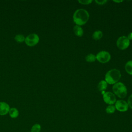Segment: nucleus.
I'll return each instance as SVG.
<instances>
[{"mask_svg": "<svg viewBox=\"0 0 132 132\" xmlns=\"http://www.w3.org/2000/svg\"><path fill=\"white\" fill-rule=\"evenodd\" d=\"M9 105L6 102H0V116H5L8 113L10 110Z\"/></svg>", "mask_w": 132, "mask_h": 132, "instance_id": "9", "label": "nucleus"}, {"mask_svg": "<svg viewBox=\"0 0 132 132\" xmlns=\"http://www.w3.org/2000/svg\"><path fill=\"white\" fill-rule=\"evenodd\" d=\"M73 18L74 22L77 25L81 26L88 22L89 19V14L84 9H78L74 12Z\"/></svg>", "mask_w": 132, "mask_h": 132, "instance_id": "1", "label": "nucleus"}, {"mask_svg": "<svg viewBox=\"0 0 132 132\" xmlns=\"http://www.w3.org/2000/svg\"><path fill=\"white\" fill-rule=\"evenodd\" d=\"M112 90L116 95L122 98L125 97L127 93L126 87L121 82H118L114 84L112 87Z\"/></svg>", "mask_w": 132, "mask_h": 132, "instance_id": "3", "label": "nucleus"}, {"mask_svg": "<svg viewBox=\"0 0 132 132\" xmlns=\"http://www.w3.org/2000/svg\"><path fill=\"white\" fill-rule=\"evenodd\" d=\"M25 37L24 36V35L22 34H18L15 36L14 37V40L19 43H22L24 41H25Z\"/></svg>", "mask_w": 132, "mask_h": 132, "instance_id": "17", "label": "nucleus"}, {"mask_svg": "<svg viewBox=\"0 0 132 132\" xmlns=\"http://www.w3.org/2000/svg\"><path fill=\"white\" fill-rule=\"evenodd\" d=\"M111 59V55L109 52L105 51H102L98 52L96 55V59L101 63H107Z\"/></svg>", "mask_w": 132, "mask_h": 132, "instance_id": "5", "label": "nucleus"}, {"mask_svg": "<svg viewBox=\"0 0 132 132\" xmlns=\"http://www.w3.org/2000/svg\"><path fill=\"white\" fill-rule=\"evenodd\" d=\"M130 44V41L127 37L122 36L120 37L117 41V47L122 50L127 48Z\"/></svg>", "mask_w": 132, "mask_h": 132, "instance_id": "6", "label": "nucleus"}, {"mask_svg": "<svg viewBox=\"0 0 132 132\" xmlns=\"http://www.w3.org/2000/svg\"><path fill=\"white\" fill-rule=\"evenodd\" d=\"M8 113L9 116L12 119L16 118L19 115V110L15 107L10 108Z\"/></svg>", "mask_w": 132, "mask_h": 132, "instance_id": "10", "label": "nucleus"}, {"mask_svg": "<svg viewBox=\"0 0 132 132\" xmlns=\"http://www.w3.org/2000/svg\"><path fill=\"white\" fill-rule=\"evenodd\" d=\"M104 101L107 104L113 105L116 102V97L111 92H106L103 96Z\"/></svg>", "mask_w": 132, "mask_h": 132, "instance_id": "8", "label": "nucleus"}, {"mask_svg": "<svg viewBox=\"0 0 132 132\" xmlns=\"http://www.w3.org/2000/svg\"><path fill=\"white\" fill-rule=\"evenodd\" d=\"M116 110V109L114 105H109L106 107V113H107L108 114H112L115 112Z\"/></svg>", "mask_w": 132, "mask_h": 132, "instance_id": "18", "label": "nucleus"}, {"mask_svg": "<svg viewBox=\"0 0 132 132\" xmlns=\"http://www.w3.org/2000/svg\"><path fill=\"white\" fill-rule=\"evenodd\" d=\"M78 2L83 5H88L92 2V0H80L78 1Z\"/></svg>", "mask_w": 132, "mask_h": 132, "instance_id": "19", "label": "nucleus"}, {"mask_svg": "<svg viewBox=\"0 0 132 132\" xmlns=\"http://www.w3.org/2000/svg\"><path fill=\"white\" fill-rule=\"evenodd\" d=\"M121 76V74L120 71L116 69H113L106 73L105 79L106 82L109 84H115L119 80Z\"/></svg>", "mask_w": 132, "mask_h": 132, "instance_id": "2", "label": "nucleus"}, {"mask_svg": "<svg viewBox=\"0 0 132 132\" xmlns=\"http://www.w3.org/2000/svg\"><path fill=\"white\" fill-rule=\"evenodd\" d=\"M28 132H29V131H28ZM29 132H30V131H29Z\"/></svg>", "mask_w": 132, "mask_h": 132, "instance_id": "24", "label": "nucleus"}, {"mask_svg": "<svg viewBox=\"0 0 132 132\" xmlns=\"http://www.w3.org/2000/svg\"><path fill=\"white\" fill-rule=\"evenodd\" d=\"M114 106L116 109L120 112H125L127 111L129 107L127 102L122 100L116 101Z\"/></svg>", "mask_w": 132, "mask_h": 132, "instance_id": "7", "label": "nucleus"}, {"mask_svg": "<svg viewBox=\"0 0 132 132\" xmlns=\"http://www.w3.org/2000/svg\"><path fill=\"white\" fill-rule=\"evenodd\" d=\"M41 130V125L38 123H36L31 126L30 132H40Z\"/></svg>", "mask_w": 132, "mask_h": 132, "instance_id": "15", "label": "nucleus"}, {"mask_svg": "<svg viewBox=\"0 0 132 132\" xmlns=\"http://www.w3.org/2000/svg\"><path fill=\"white\" fill-rule=\"evenodd\" d=\"M86 60L89 62H94L96 60V56L93 54H88L85 57Z\"/></svg>", "mask_w": 132, "mask_h": 132, "instance_id": "16", "label": "nucleus"}, {"mask_svg": "<svg viewBox=\"0 0 132 132\" xmlns=\"http://www.w3.org/2000/svg\"><path fill=\"white\" fill-rule=\"evenodd\" d=\"M127 38L130 40H132V32L129 33V34L127 36Z\"/></svg>", "mask_w": 132, "mask_h": 132, "instance_id": "22", "label": "nucleus"}, {"mask_svg": "<svg viewBox=\"0 0 132 132\" xmlns=\"http://www.w3.org/2000/svg\"><path fill=\"white\" fill-rule=\"evenodd\" d=\"M127 104L128 106L132 109V94L129 96L127 101Z\"/></svg>", "mask_w": 132, "mask_h": 132, "instance_id": "20", "label": "nucleus"}, {"mask_svg": "<svg viewBox=\"0 0 132 132\" xmlns=\"http://www.w3.org/2000/svg\"><path fill=\"white\" fill-rule=\"evenodd\" d=\"M102 37L103 32L101 30H96L93 32L92 35V38L96 40H100L102 38Z\"/></svg>", "mask_w": 132, "mask_h": 132, "instance_id": "14", "label": "nucleus"}, {"mask_svg": "<svg viewBox=\"0 0 132 132\" xmlns=\"http://www.w3.org/2000/svg\"><path fill=\"white\" fill-rule=\"evenodd\" d=\"M107 87V83L105 80H101L99 82L97 85V88L100 91H104L106 89Z\"/></svg>", "mask_w": 132, "mask_h": 132, "instance_id": "12", "label": "nucleus"}, {"mask_svg": "<svg viewBox=\"0 0 132 132\" xmlns=\"http://www.w3.org/2000/svg\"><path fill=\"white\" fill-rule=\"evenodd\" d=\"M95 2L98 5H104L105 4L107 1L106 0H102V1H95Z\"/></svg>", "mask_w": 132, "mask_h": 132, "instance_id": "21", "label": "nucleus"}, {"mask_svg": "<svg viewBox=\"0 0 132 132\" xmlns=\"http://www.w3.org/2000/svg\"><path fill=\"white\" fill-rule=\"evenodd\" d=\"M39 41V36L35 33L30 34L25 37V42L27 46H34L38 43Z\"/></svg>", "mask_w": 132, "mask_h": 132, "instance_id": "4", "label": "nucleus"}, {"mask_svg": "<svg viewBox=\"0 0 132 132\" xmlns=\"http://www.w3.org/2000/svg\"><path fill=\"white\" fill-rule=\"evenodd\" d=\"M73 31L75 35L78 37H81L84 34V30L79 25H75L73 27Z\"/></svg>", "mask_w": 132, "mask_h": 132, "instance_id": "11", "label": "nucleus"}, {"mask_svg": "<svg viewBox=\"0 0 132 132\" xmlns=\"http://www.w3.org/2000/svg\"><path fill=\"white\" fill-rule=\"evenodd\" d=\"M113 2H116V3H120V2H123V1H113Z\"/></svg>", "mask_w": 132, "mask_h": 132, "instance_id": "23", "label": "nucleus"}, {"mask_svg": "<svg viewBox=\"0 0 132 132\" xmlns=\"http://www.w3.org/2000/svg\"><path fill=\"white\" fill-rule=\"evenodd\" d=\"M125 69L128 74L132 75V60H129L126 62Z\"/></svg>", "mask_w": 132, "mask_h": 132, "instance_id": "13", "label": "nucleus"}]
</instances>
